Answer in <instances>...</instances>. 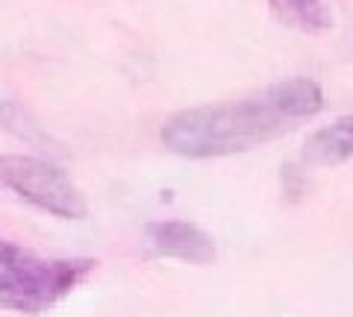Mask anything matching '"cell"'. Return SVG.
Here are the masks:
<instances>
[{"mask_svg":"<svg viewBox=\"0 0 353 317\" xmlns=\"http://www.w3.org/2000/svg\"><path fill=\"white\" fill-rule=\"evenodd\" d=\"M321 109V85L306 76H294L248 100L194 106L171 115L162 127V144L185 159L233 156L280 138L294 121L312 118Z\"/></svg>","mask_w":353,"mask_h":317,"instance_id":"6da1fadb","label":"cell"},{"mask_svg":"<svg viewBox=\"0 0 353 317\" xmlns=\"http://www.w3.org/2000/svg\"><path fill=\"white\" fill-rule=\"evenodd\" d=\"M268 6L289 27L306 32H321L330 27V12L321 0H268Z\"/></svg>","mask_w":353,"mask_h":317,"instance_id":"8992f818","label":"cell"},{"mask_svg":"<svg viewBox=\"0 0 353 317\" xmlns=\"http://www.w3.org/2000/svg\"><path fill=\"white\" fill-rule=\"evenodd\" d=\"M150 250L165 259H180L189 265H209L215 259V244L203 229L185 221H157L145 226Z\"/></svg>","mask_w":353,"mask_h":317,"instance_id":"277c9868","label":"cell"},{"mask_svg":"<svg viewBox=\"0 0 353 317\" xmlns=\"http://www.w3.org/2000/svg\"><path fill=\"white\" fill-rule=\"evenodd\" d=\"M0 188L18 194L41 212H50L62 221H80L88 206L80 188L62 168L36 156H0Z\"/></svg>","mask_w":353,"mask_h":317,"instance_id":"3957f363","label":"cell"},{"mask_svg":"<svg viewBox=\"0 0 353 317\" xmlns=\"http://www.w3.org/2000/svg\"><path fill=\"white\" fill-rule=\"evenodd\" d=\"M0 127L9 129V133H15L18 138L32 141V144H48V135L41 133L39 124L27 115V109L21 103H12V100L0 103Z\"/></svg>","mask_w":353,"mask_h":317,"instance_id":"52a82bcc","label":"cell"},{"mask_svg":"<svg viewBox=\"0 0 353 317\" xmlns=\"http://www.w3.org/2000/svg\"><path fill=\"white\" fill-rule=\"evenodd\" d=\"M94 265V259H41L0 238V305L41 314L68 297Z\"/></svg>","mask_w":353,"mask_h":317,"instance_id":"7a4b0ae2","label":"cell"},{"mask_svg":"<svg viewBox=\"0 0 353 317\" xmlns=\"http://www.w3.org/2000/svg\"><path fill=\"white\" fill-rule=\"evenodd\" d=\"M350 156H353V115L339 118L336 124L312 133L303 147V162L315 168L339 165V162H345Z\"/></svg>","mask_w":353,"mask_h":317,"instance_id":"5b68a950","label":"cell"}]
</instances>
